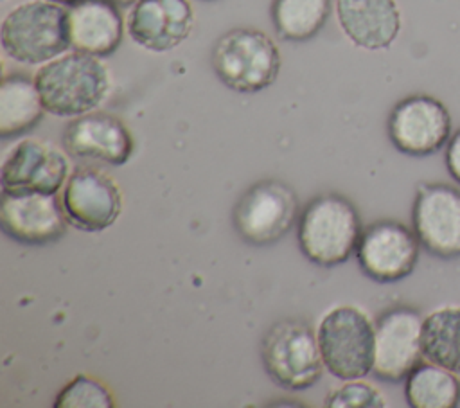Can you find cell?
I'll return each mask as SVG.
<instances>
[{"mask_svg":"<svg viewBox=\"0 0 460 408\" xmlns=\"http://www.w3.org/2000/svg\"><path fill=\"white\" fill-rule=\"evenodd\" d=\"M61 140L70 156L108 165H124L135 151L133 133L124 120L97 110L72 117Z\"/></svg>","mask_w":460,"mask_h":408,"instance_id":"15","label":"cell"},{"mask_svg":"<svg viewBox=\"0 0 460 408\" xmlns=\"http://www.w3.org/2000/svg\"><path fill=\"white\" fill-rule=\"evenodd\" d=\"M207 2H212V0H207Z\"/></svg>","mask_w":460,"mask_h":408,"instance_id":"28","label":"cell"},{"mask_svg":"<svg viewBox=\"0 0 460 408\" xmlns=\"http://www.w3.org/2000/svg\"><path fill=\"white\" fill-rule=\"evenodd\" d=\"M419 250L420 243L413 228L395 219H379L363 228L356 259L368 279L392 284L415 270Z\"/></svg>","mask_w":460,"mask_h":408,"instance_id":"10","label":"cell"},{"mask_svg":"<svg viewBox=\"0 0 460 408\" xmlns=\"http://www.w3.org/2000/svg\"><path fill=\"white\" fill-rule=\"evenodd\" d=\"M113 4H117L119 7H126V5H135L138 0H111Z\"/></svg>","mask_w":460,"mask_h":408,"instance_id":"26","label":"cell"},{"mask_svg":"<svg viewBox=\"0 0 460 408\" xmlns=\"http://www.w3.org/2000/svg\"><path fill=\"white\" fill-rule=\"evenodd\" d=\"M210 65L226 88L239 93H257L277 81L280 50L264 31L234 27L214 43Z\"/></svg>","mask_w":460,"mask_h":408,"instance_id":"4","label":"cell"},{"mask_svg":"<svg viewBox=\"0 0 460 408\" xmlns=\"http://www.w3.org/2000/svg\"><path fill=\"white\" fill-rule=\"evenodd\" d=\"M386 131L394 147L402 155L429 156L447 144L451 115L437 97L408 95L392 108Z\"/></svg>","mask_w":460,"mask_h":408,"instance_id":"11","label":"cell"},{"mask_svg":"<svg viewBox=\"0 0 460 408\" xmlns=\"http://www.w3.org/2000/svg\"><path fill=\"white\" fill-rule=\"evenodd\" d=\"M66 155L34 137L14 142L0 162V192L58 194L72 173Z\"/></svg>","mask_w":460,"mask_h":408,"instance_id":"8","label":"cell"},{"mask_svg":"<svg viewBox=\"0 0 460 408\" xmlns=\"http://www.w3.org/2000/svg\"><path fill=\"white\" fill-rule=\"evenodd\" d=\"M70 47L95 58L111 56L124 36V20L111 0H77L68 7Z\"/></svg>","mask_w":460,"mask_h":408,"instance_id":"17","label":"cell"},{"mask_svg":"<svg viewBox=\"0 0 460 408\" xmlns=\"http://www.w3.org/2000/svg\"><path fill=\"white\" fill-rule=\"evenodd\" d=\"M422 315L408 306L385 311L376 322L374 367L376 377L399 383L424 359Z\"/></svg>","mask_w":460,"mask_h":408,"instance_id":"12","label":"cell"},{"mask_svg":"<svg viewBox=\"0 0 460 408\" xmlns=\"http://www.w3.org/2000/svg\"><path fill=\"white\" fill-rule=\"evenodd\" d=\"M4 52L23 65H45L70 47L68 9L50 0H29L11 9L0 29Z\"/></svg>","mask_w":460,"mask_h":408,"instance_id":"3","label":"cell"},{"mask_svg":"<svg viewBox=\"0 0 460 408\" xmlns=\"http://www.w3.org/2000/svg\"><path fill=\"white\" fill-rule=\"evenodd\" d=\"M327 408H385L386 397L379 388L363 381V377L345 379L343 385L325 395Z\"/></svg>","mask_w":460,"mask_h":408,"instance_id":"24","label":"cell"},{"mask_svg":"<svg viewBox=\"0 0 460 408\" xmlns=\"http://www.w3.org/2000/svg\"><path fill=\"white\" fill-rule=\"evenodd\" d=\"M316 338L325 370L334 377H365L374 367L376 324L367 311L352 304L327 309L316 327Z\"/></svg>","mask_w":460,"mask_h":408,"instance_id":"5","label":"cell"},{"mask_svg":"<svg viewBox=\"0 0 460 408\" xmlns=\"http://www.w3.org/2000/svg\"><path fill=\"white\" fill-rule=\"evenodd\" d=\"M411 228L428 253L460 257V191L446 183H420L411 207Z\"/></svg>","mask_w":460,"mask_h":408,"instance_id":"13","label":"cell"},{"mask_svg":"<svg viewBox=\"0 0 460 408\" xmlns=\"http://www.w3.org/2000/svg\"><path fill=\"white\" fill-rule=\"evenodd\" d=\"M404 397L411 408H453L460 403L458 374L424 359L406 376Z\"/></svg>","mask_w":460,"mask_h":408,"instance_id":"21","label":"cell"},{"mask_svg":"<svg viewBox=\"0 0 460 408\" xmlns=\"http://www.w3.org/2000/svg\"><path fill=\"white\" fill-rule=\"evenodd\" d=\"M361 232L363 225L354 203L334 192L313 198L296 221L300 252L323 268L343 264L356 253Z\"/></svg>","mask_w":460,"mask_h":408,"instance_id":"2","label":"cell"},{"mask_svg":"<svg viewBox=\"0 0 460 408\" xmlns=\"http://www.w3.org/2000/svg\"><path fill=\"white\" fill-rule=\"evenodd\" d=\"M422 354L460 376V306H442L424 316Z\"/></svg>","mask_w":460,"mask_h":408,"instance_id":"20","label":"cell"},{"mask_svg":"<svg viewBox=\"0 0 460 408\" xmlns=\"http://www.w3.org/2000/svg\"><path fill=\"white\" fill-rule=\"evenodd\" d=\"M61 205L72 226L102 232L120 217L124 196L111 174L93 165H79L63 187Z\"/></svg>","mask_w":460,"mask_h":408,"instance_id":"9","label":"cell"},{"mask_svg":"<svg viewBox=\"0 0 460 408\" xmlns=\"http://www.w3.org/2000/svg\"><path fill=\"white\" fill-rule=\"evenodd\" d=\"M298 221L295 191L280 180H261L237 200L232 223L239 237L255 246L279 243Z\"/></svg>","mask_w":460,"mask_h":408,"instance_id":"7","label":"cell"},{"mask_svg":"<svg viewBox=\"0 0 460 408\" xmlns=\"http://www.w3.org/2000/svg\"><path fill=\"white\" fill-rule=\"evenodd\" d=\"M446 169L449 176L460 183V129L453 133L446 147Z\"/></svg>","mask_w":460,"mask_h":408,"instance_id":"25","label":"cell"},{"mask_svg":"<svg viewBox=\"0 0 460 408\" xmlns=\"http://www.w3.org/2000/svg\"><path fill=\"white\" fill-rule=\"evenodd\" d=\"M50 2H56V4H63V5H72L74 2L77 0H50Z\"/></svg>","mask_w":460,"mask_h":408,"instance_id":"27","label":"cell"},{"mask_svg":"<svg viewBox=\"0 0 460 408\" xmlns=\"http://www.w3.org/2000/svg\"><path fill=\"white\" fill-rule=\"evenodd\" d=\"M38 86L25 74L4 75L0 84V137L11 138L32 129L45 115Z\"/></svg>","mask_w":460,"mask_h":408,"instance_id":"19","label":"cell"},{"mask_svg":"<svg viewBox=\"0 0 460 408\" xmlns=\"http://www.w3.org/2000/svg\"><path fill=\"white\" fill-rule=\"evenodd\" d=\"M56 408H113L115 397L111 390L99 379L77 374L56 395Z\"/></svg>","mask_w":460,"mask_h":408,"instance_id":"23","label":"cell"},{"mask_svg":"<svg viewBox=\"0 0 460 408\" xmlns=\"http://www.w3.org/2000/svg\"><path fill=\"white\" fill-rule=\"evenodd\" d=\"M0 226L22 244H50L68 226L61 200L45 192H0Z\"/></svg>","mask_w":460,"mask_h":408,"instance_id":"14","label":"cell"},{"mask_svg":"<svg viewBox=\"0 0 460 408\" xmlns=\"http://www.w3.org/2000/svg\"><path fill=\"white\" fill-rule=\"evenodd\" d=\"M336 18L343 34L359 49H388L401 31L395 0H336Z\"/></svg>","mask_w":460,"mask_h":408,"instance_id":"18","label":"cell"},{"mask_svg":"<svg viewBox=\"0 0 460 408\" xmlns=\"http://www.w3.org/2000/svg\"><path fill=\"white\" fill-rule=\"evenodd\" d=\"M34 83L45 110L58 117L93 111L111 90V75L101 58L77 50L41 65Z\"/></svg>","mask_w":460,"mask_h":408,"instance_id":"1","label":"cell"},{"mask_svg":"<svg viewBox=\"0 0 460 408\" xmlns=\"http://www.w3.org/2000/svg\"><path fill=\"white\" fill-rule=\"evenodd\" d=\"M194 29L189 0H138L128 16L129 38L151 52H167L181 45Z\"/></svg>","mask_w":460,"mask_h":408,"instance_id":"16","label":"cell"},{"mask_svg":"<svg viewBox=\"0 0 460 408\" xmlns=\"http://www.w3.org/2000/svg\"><path fill=\"white\" fill-rule=\"evenodd\" d=\"M261 359L270 379L286 390H305L323 374L314 329L298 318L275 322L261 340Z\"/></svg>","mask_w":460,"mask_h":408,"instance_id":"6","label":"cell"},{"mask_svg":"<svg viewBox=\"0 0 460 408\" xmlns=\"http://www.w3.org/2000/svg\"><path fill=\"white\" fill-rule=\"evenodd\" d=\"M331 9L332 0H273L270 14L280 40L302 43L323 29Z\"/></svg>","mask_w":460,"mask_h":408,"instance_id":"22","label":"cell"}]
</instances>
